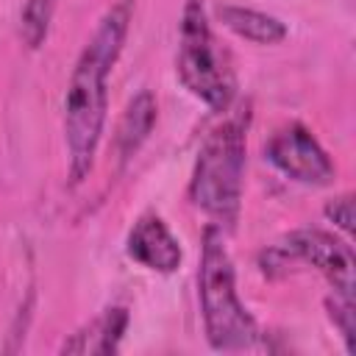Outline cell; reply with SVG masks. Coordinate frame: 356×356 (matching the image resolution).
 Wrapping results in <instances>:
<instances>
[{
    "label": "cell",
    "mask_w": 356,
    "mask_h": 356,
    "mask_svg": "<svg viewBox=\"0 0 356 356\" xmlns=\"http://www.w3.org/2000/svg\"><path fill=\"white\" fill-rule=\"evenodd\" d=\"M250 111L239 108L225 117L203 139L195 172L189 181V197L203 209L217 228H231L242 206V178H245V147H248Z\"/></svg>",
    "instance_id": "7a4b0ae2"
},
{
    "label": "cell",
    "mask_w": 356,
    "mask_h": 356,
    "mask_svg": "<svg viewBox=\"0 0 356 356\" xmlns=\"http://www.w3.org/2000/svg\"><path fill=\"white\" fill-rule=\"evenodd\" d=\"M328 312H331V320L337 323L339 334L345 337L348 350H353V331H356V323H353V300L337 295L334 300H328Z\"/></svg>",
    "instance_id": "7c38bea8"
},
{
    "label": "cell",
    "mask_w": 356,
    "mask_h": 356,
    "mask_svg": "<svg viewBox=\"0 0 356 356\" xmlns=\"http://www.w3.org/2000/svg\"><path fill=\"white\" fill-rule=\"evenodd\" d=\"M325 217L342 231V234H353V195L345 192V195H337L334 200L325 203Z\"/></svg>",
    "instance_id": "4fadbf2b"
},
{
    "label": "cell",
    "mask_w": 356,
    "mask_h": 356,
    "mask_svg": "<svg viewBox=\"0 0 356 356\" xmlns=\"http://www.w3.org/2000/svg\"><path fill=\"white\" fill-rule=\"evenodd\" d=\"M197 298L206 339L214 350H245L256 345L259 328L253 314L236 295L234 264L225 250L222 228L209 225L203 231L200 270H197Z\"/></svg>",
    "instance_id": "3957f363"
},
{
    "label": "cell",
    "mask_w": 356,
    "mask_h": 356,
    "mask_svg": "<svg viewBox=\"0 0 356 356\" xmlns=\"http://www.w3.org/2000/svg\"><path fill=\"white\" fill-rule=\"evenodd\" d=\"M267 159L286 178L306 186H325L334 181L337 170L323 145L312 136V131L300 122H289L273 134L267 142Z\"/></svg>",
    "instance_id": "5b68a950"
},
{
    "label": "cell",
    "mask_w": 356,
    "mask_h": 356,
    "mask_svg": "<svg viewBox=\"0 0 356 356\" xmlns=\"http://www.w3.org/2000/svg\"><path fill=\"white\" fill-rule=\"evenodd\" d=\"M217 17L220 22L234 31L236 36L248 39V42H256V44H278L286 39V25L273 17V14H264V11H256V8H245V6H220L217 8Z\"/></svg>",
    "instance_id": "30bf717a"
},
{
    "label": "cell",
    "mask_w": 356,
    "mask_h": 356,
    "mask_svg": "<svg viewBox=\"0 0 356 356\" xmlns=\"http://www.w3.org/2000/svg\"><path fill=\"white\" fill-rule=\"evenodd\" d=\"M175 70L181 83L211 111H228L234 100V70L228 53L217 44L200 0H186L178 28Z\"/></svg>",
    "instance_id": "277c9868"
},
{
    "label": "cell",
    "mask_w": 356,
    "mask_h": 356,
    "mask_svg": "<svg viewBox=\"0 0 356 356\" xmlns=\"http://www.w3.org/2000/svg\"><path fill=\"white\" fill-rule=\"evenodd\" d=\"M56 14V0H25L19 11V33L31 50L42 47Z\"/></svg>",
    "instance_id": "8fae6325"
},
{
    "label": "cell",
    "mask_w": 356,
    "mask_h": 356,
    "mask_svg": "<svg viewBox=\"0 0 356 356\" xmlns=\"http://www.w3.org/2000/svg\"><path fill=\"white\" fill-rule=\"evenodd\" d=\"M125 250L136 264H142L153 273H175L181 259H184L178 239L172 236L167 222L153 211L142 214L134 222L128 242H125Z\"/></svg>",
    "instance_id": "52a82bcc"
},
{
    "label": "cell",
    "mask_w": 356,
    "mask_h": 356,
    "mask_svg": "<svg viewBox=\"0 0 356 356\" xmlns=\"http://www.w3.org/2000/svg\"><path fill=\"white\" fill-rule=\"evenodd\" d=\"M278 250L312 264L314 270H320L328 278V284L334 286L337 295L353 300V267L356 264H353V253L345 242H339L331 234L317 231V228H298L284 236Z\"/></svg>",
    "instance_id": "8992f818"
},
{
    "label": "cell",
    "mask_w": 356,
    "mask_h": 356,
    "mask_svg": "<svg viewBox=\"0 0 356 356\" xmlns=\"http://www.w3.org/2000/svg\"><path fill=\"white\" fill-rule=\"evenodd\" d=\"M153 125H156V100L147 89H142L136 97H131V103L125 106L120 125H117L114 145H117V156L122 164L136 156V150L150 136Z\"/></svg>",
    "instance_id": "9c48e42d"
},
{
    "label": "cell",
    "mask_w": 356,
    "mask_h": 356,
    "mask_svg": "<svg viewBox=\"0 0 356 356\" xmlns=\"http://www.w3.org/2000/svg\"><path fill=\"white\" fill-rule=\"evenodd\" d=\"M125 328H128V312H125L122 306H111V309H106L100 317H95V320L86 323L83 328H78V331L61 345V353L111 356V353H117Z\"/></svg>",
    "instance_id": "ba28073f"
},
{
    "label": "cell",
    "mask_w": 356,
    "mask_h": 356,
    "mask_svg": "<svg viewBox=\"0 0 356 356\" xmlns=\"http://www.w3.org/2000/svg\"><path fill=\"white\" fill-rule=\"evenodd\" d=\"M134 0H117L97 22L95 33L83 44L64 95V142L70 153V181L81 184L95 167V153L108 111V72L117 64Z\"/></svg>",
    "instance_id": "6da1fadb"
}]
</instances>
